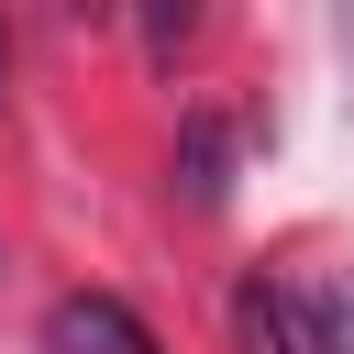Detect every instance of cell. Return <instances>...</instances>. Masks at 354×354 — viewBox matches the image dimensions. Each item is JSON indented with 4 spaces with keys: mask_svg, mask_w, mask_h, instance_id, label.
I'll use <instances>...</instances> for the list:
<instances>
[{
    "mask_svg": "<svg viewBox=\"0 0 354 354\" xmlns=\"http://www.w3.org/2000/svg\"><path fill=\"white\" fill-rule=\"evenodd\" d=\"M232 354H310V343H299L288 288H266V277H243V288H232Z\"/></svg>",
    "mask_w": 354,
    "mask_h": 354,
    "instance_id": "cell-1",
    "label": "cell"
},
{
    "mask_svg": "<svg viewBox=\"0 0 354 354\" xmlns=\"http://www.w3.org/2000/svg\"><path fill=\"white\" fill-rule=\"evenodd\" d=\"M177 166H188V199L210 210V199H221V122H188V155H177Z\"/></svg>",
    "mask_w": 354,
    "mask_h": 354,
    "instance_id": "cell-2",
    "label": "cell"
},
{
    "mask_svg": "<svg viewBox=\"0 0 354 354\" xmlns=\"http://www.w3.org/2000/svg\"><path fill=\"white\" fill-rule=\"evenodd\" d=\"M0 100H11V33H0Z\"/></svg>",
    "mask_w": 354,
    "mask_h": 354,
    "instance_id": "cell-3",
    "label": "cell"
}]
</instances>
